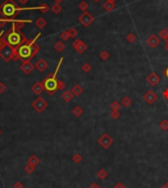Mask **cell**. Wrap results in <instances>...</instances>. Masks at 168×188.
I'll return each mask as SVG.
<instances>
[{
  "label": "cell",
  "instance_id": "cell-55",
  "mask_svg": "<svg viewBox=\"0 0 168 188\" xmlns=\"http://www.w3.org/2000/svg\"><path fill=\"white\" fill-rule=\"evenodd\" d=\"M2 134V131H1V129H0V135H1Z\"/></svg>",
  "mask_w": 168,
  "mask_h": 188
},
{
  "label": "cell",
  "instance_id": "cell-21",
  "mask_svg": "<svg viewBox=\"0 0 168 188\" xmlns=\"http://www.w3.org/2000/svg\"><path fill=\"white\" fill-rule=\"evenodd\" d=\"M46 25H47V22L43 18H41V17L35 21V26H37L38 29H40V30H42V29L45 28Z\"/></svg>",
  "mask_w": 168,
  "mask_h": 188
},
{
  "label": "cell",
  "instance_id": "cell-8",
  "mask_svg": "<svg viewBox=\"0 0 168 188\" xmlns=\"http://www.w3.org/2000/svg\"><path fill=\"white\" fill-rule=\"evenodd\" d=\"M113 139L109 136V134L107 133H103L100 138L98 139V144L102 147L103 149H108L112 144H113Z\"/></svg>",
  "mask_w": 168,
  "mask_h": 188
},
{
  "label": "cell",
  "instance_id": "cell-45",
  "mask_svg": "<svg viewBox=\"0 0 168 188\" xmlns=\"http://www.w3.org/2000/svg\"><path fill=\"white\" fill-rule=\"evenodd\" d=\"M113 188H126V186L122 183V182H117V183L114 185Z\"/></svg>",
  "mask_w": 168,
  "mask_h": 188
},
{
  "label": "cell",
  "instance_id": "cell-38",
  "mask_svg": "<svg viewBox=\"0 0 168 188\" xmlns=\"http://www.w3.org/2000/svg\"><path fill=\"white\" fill-rule=\"evenodd\" d=\"M110 117L113 119H118L120 117V112L119 110H111L110 112Z\"/></svg>",
  "mask_w": 168,
  "mask_h": 188
},
{
  "label": "cell",
  "instance_id": "cell-51",
  "mask_svg": "<svg viewBox=\"0 0 168 188\" xmlns=\"http://www.w3.org/2000/svg\"><path fill=\"white\" fill-rule=\"evenodd\" d=\"M165 49L168 51V42H166V45H165Z\"/></svg>",
  "mask_w": 168,
  "mask_h": 188
},
{
  "label": "cell",
  "instance_id": "cell-44",
  "mask_svg": "<svg viewBox=\"0 0 168 188\" xmlns=\"http://www.w3.org/2000/svg\"><path fill=\"white\" fill-rule=\"evenodd\" d=\"M6 90V86L4 83H2V82H0V94H3L5 92Z\"/></svg>",
  "mask_w": 168,
  "mask_h": 188
},
{
  "label": "cell",
  "instance_id": "cell-37",
  "mask_svg": "<svg viewBox=\"0 0 168 188\" xmlns=\"http://www.w3.org/2000/svg\"><path fill=\"white\" fill-rule=\"evenodd\" d=\"M82 70L84 71L85 73H88L91 70V66L90 63H84L82 66Z\"/></svg>",
  "mask_w": 168,
  "mask_h": 188
},
{
  "label": "cell",
  "instance_id": "cell-2",
  "mask_svg": "<svg viewBox=\"0 0 168 188\" xmlns=\"http://www.w3.org/2000/svg\"><path fill=\"white\" fill-rule=\"evenodd\" d=\"M41 36L40 33H38L34 40H27V42L20 46L18 50V54H19V58L23 61H31L34 58L40 49V46L37 43V40Z\"/></svg>",
  "mask_w": 168,
  "mask_h": 188
},
{
  "label": "cell",
  "instance_id": "cell-56",
  "mask_svg": "<svg viewBox=\"0 0 168 188\" xmlns=\"http://www.w3.org/2000/svg\"><path fill=\"white\" fill-rule=\"evenodd\" d=\"M166 30H167V31H168V28H167V29H166Z\"/></svg>",
  "mask_w": 168,
  "mask_h": 188
},
{
  "label": "cell",
  "instance_id": "cell-34",
  "mask_svg": "<svg viewBox=\"0 0 168 188\" xmlns=\"http://www.w3.org/2000/svg\"><path fill=\"white\" fill-rule=\"evenodd\" d=\"M73 161L74 163H76V164H80L82 161L83 160V157H82V155H80V154H75L73 156Z\"/></svg>",
  "mask_w": 168,
  "mask_h": 188
},
{
  "label": "cell",
  "instance_id": "cell-14",
  "mask_svg": "<svg viewBox=\"0 0 168 188\" xmlns=\"http://www.w3.org/2000/svg\"><path fill=\"white\" fill-rule=\"evenodd\" d=\"M47 67H48V63H47L43 58H40V59L37 60V63L34 64V68L37 69L39 72L45 71V70L47 69Z\"/></svg>",
  "mask_w": 168,
  "mask_h": 188
},
{
  "label": "cell",
  "instance_id": "cell-22",
  "mask_svg": "<svg viewBox=\"0 0 168 188\" xmlns=\"http://www.w3.org/2000/svg\"><path fill=\"white\" fill-rule=\"evenodd\" d=\"M65 48H66V45H65V43L62 42L61 40H59V42H57L54 45V49L58 52H62L65 49Z\"/></svg>",
  "mask_w": 168,
  "mask_h": 188
},
{
  "label": "cell",
  "instance_id": "cell-32",
  "mask_svg": "<svg viewBox=\"0 0 168 188\" xmlns=\"http://www.w3.org/2000/svg\"><path fill=\"white\" fill-rule=\"evenodd\" d=\"M67 32H68V34H69L70 37H72V39H74V37H76L78 36V31H77L75 28H70L69 30H67Z\"/></svg>",
  "mask_w": 168,
  "mask_h": 188
},
{
  "label": "cell",
  "instance_id": "cell-40",
  "mask_svg": "<svg viewBox=\"0 0 168 188\" xmlns=\"http://www.w3.org/2000/svg\"><path fill=\"white\" fill-rule=\"evenodd\" d=\"M60 37L63 40H65V42H66V40H68L70 39V36H69V34H68L67 31H64V32H62V33H61Z\"/></svg>",
  "mask_w": 168,
  "mask_h": 188
},
{
  "label": "cell",
  "instance_id": "cell-31",
  "mask_svg": "<svg viewBox=\"0 0 168 188\" xmlns=\"http://www.w3.org/2000/svg\"><path fill=\"white\" fill-rule=\"evenodd\" d=\"M78 7H79L80 10L83 11V12H85V11L88 10V4L85 1H82V2H80Z\"/></svg>",
  "mask_w": 168,
  "mask_h": 188
},
{
  "label": "cell",
  "instance_id": "cell-10",
  "mask_svg": "<svg viewBox=\"0 0 168 188\" xmlns=\"http://www.w3.org/2000/svg\"><path fill=\"white\" fill-rule=\"evenodd\" d=\"M144 101L146 102L147 104H153L157 101V95H156L153 91L149 90L144 95Z\"/></svg>",
  "mask_w": 168,
  "mask_h": 188
},
{
  "label": "cell",
  "instance_id": "cell-27",
  "mask_svg": "<svg viewBox=\"0 0 168 188\" xmlns=\"http://www.w3.org/2000/svg\"><path fill=\"white\" fill-rule=\"evenodd\" d=\"M107 175H108V173H107V171H106L105 169H99L98 171H97V173H96V176L98 178H100L101 179V180H103V179H105L106 177H107Z\"/></svg>",
  "mask_w": 168,
  "mask_h": 188
},
{
  "label": "cell",
  "instance_id": "cell-48",
  "mask_svg": "<svg viewBox=\"0 0 168 188\" xmlns=\"http://www.w3.org/2000/svg\"><path fill=\"white\" fill-rule=\"evenodd\" d=\"M163 75H164L165 77H166L167 79H168V67H167V68L165 69L164 71H163Z\"/></svg>",
  "mask_w": 168,
  "mask_h": 188
},
{
  "label": "cell",
  "instance_id": "cell-25",
  "mask_svg": "<svg viewBox=\"0 0 168 188\" xmlns=\"http://www.w3.org/2000/svg\"><path fill=\"white\" fill-rule=\"evenodd\" d=\"M50 9H51V11L54 14H59L62 11V6L59 3H54L51 6V8H50Z\"/></svg>",
  "mask_w": 168,
  "mask_h": 188
},
{
  "label": "cell",
  "instance_id": "cell-20",
  "mask_svg": "<svg viewBox=\"0 0 168 188\" xmlns=\"http://www.w3.org/2000/svg\"><path fill=\"white\" fill-rule=\"evenodd\" d=\"M72 93L74 94V96H77V97H79L80 95H82V93L84 92V89H83V88L80 86L79 84H76L75 86H74L73 88H72Z\"/></svg>",
  "mask_w": 168,
  "mask_h": 188
},
{
  "label": "cell",
  "instance_id": "cell-52",
  "mask_svg": "<svg viewBox=\"0 0 168 188\" xmlns=\"http://www.w3.org/2000/svg\"><path fill=\"white\" fill-rule=\"evenodd\" d=\"M161 188H168V183H166L165 185H163V186H162Z\"/></svg>",
  "mask_w": 168,
  "mask_h": 188
},
{
  "label": "cell",
  "instance_id": "cell-39",
  "mask_svg": "<svg viewBox=\"0 0 168 188\" xmlns=\"http://www.w3.org/2000/svg\"><path fill=\"white\" fill-rule=\"evenodd\" d=\"M65 87H66V85H65L64 82L59 80V79H57V90L58 91H62V90L65 89Z\"/></svg>",
  "mask_w": 168,
  "mask_h": 188
},
{
  "label": "cell",
  "instance_id": "cell-11",
  "mask_svg": "<svg viewBox=\"0 0 168 188\" xmlns=\"http://www.w3.org/2000/svg\"><path fill=\"white\" fill-rule=\"evenodd\" d=\"M20 69H21V71H23L26 75H29V73H31L32 70L34 69V65L29 60L24 61V62L21 64Z\"/></svg>",
  "mask_w": 168,
  "mask_h": 188
},
{
  "label": "cell",
  "instance_id": "cell-43",
  "mask_svg": "<svg viewBox=\"0 0 168 188\" xmlns=\"http://www.w3.org/2000/svg\"><path fill=\"white\" fill-rule=\"evenodd\" d=\"M13 188H24V184L21 181H17L14 183Z\"/></svg>",
  "mask_w": 168,
  "mask_h": 188
},
{
  "label": "cell",
  "instance_id": "cell-29",
  "mask_svg": "<svg viewBox=\"0 0 168 188\" xmlns=\"http://www.w3.org/2000/svg\"><path fill=\"white\" fill-rule=\"evenodd\" d=\"M24 170H25L27 173H29V174H32V173L34 172L35 166H31V164H27V166L24 167Z\"/></svg>",
  "mask_w": 168,
  "mask_h": 188
},
{
  "label": "cell",
  "instance_id": "cell-16",
  "mask_svg": "<svg viewBox=\"0 0 168 188\" xmlns=\"http://www.w3.org/2000/svg\"><path fill=\"white\" fill-rule=\"evenodd\" d=\"M31 20H13L12 21V25L15 26V28L18 29V30H21L22 28L25 27L26 23H31Z\"/></svg>",
  "mask_w": 168,
  "mask_h": 188
},
{
  "label": "cell",
  "instance_id": "cell-3",
  "mask_svg": "<svg viewBox=\"0 0 168 188\" xmlns=\"http://www.w3.org/2000/svg\"><path fill=\"white\" fill-rule=\"evenodd\" d=\"M3 37H4L5 42H7L9 45H11L12 48L16 49H18L21 45H24V43L28 40L27 37L21 32V30L16 29L14 25H12V28L10 30L4 33Z\"/></svg>",
  "mask_w": 168,
  "mask_h": 188
},
{
  "label": "cell",
  "instance_id": "cell-49",
  "mask_svg": "<svg viewBox=\"0 0 168 188\" xmlns=\"http://www.w3.org/2000/svg\"><path fill=\"white\" fill-rule=\"evenodd\" d=\"M28 1H29V0H19V2H20V3L22 4V5L27 4V3H28Z\"/></svg>",
  "mask_w": 168,
  "mask_h": 188
},
{
  "label": "cell",
  "instance_id": "cell-12",
  "mask_svg": "<svg viewBox=\"0 0 168 188\" xmlns=\"http://www.w3.org/2000/svg\"><path fill=\"white\" fill-rule=\"evenodd\" d=\"M146 82L150 85V86L154 87L160 82V77H159L155 72H150L149 75L146 77Z\"/></svg>",
  "mask_w": 168,
  "mask_h": 188
},
{
  "label": "cell",
  "instance_id": "cell-33",
  "mask_svg": "<svg viewBox=\"0 0 168 188\" xmlns=\"http://www.w3.org/2000/svg\"><path fill=\"white\" fill-rule=\"evenodd\" d=\"M109 56H110V54L108 53V51H106V50H103L100 52V54H99V57H100V59L103 60V61H105V60H107Z\"/></svg>",
  "mask_w": 168,
  "mask_h": 188
},
{
  "label": "cell",
  "instance_id": "cell-30",
  "mask_svg": "<svg viewBox=\"0 0 168 188\" xmlns=\"http://www.w3.org/2000/svg\"><path fill=\"white\" fill-rule=\"evenodd\" d=\"M110 108H111V110H119L120 108H121L120 102H118L117 101H114L113 102H111Z\"/></svg>",
  "mask_w": 168,
  "mask_h": 188
},
{
  "label": "cell",
  "instance_id": "cell-9",
  "mask_svg": "<svg viewBox=\"0 0 168 188\" xmlns=\"http://www.w3.org/2000/svg\"><path fill=\"white\" fill-rule=\"evenodd\" d=\"M73 48H75V50L78 52V53L82 54V53H84L85 50H87L88 46L82 40L78 39V40H75L73 42Z\"/></svg>",
  "mask_w": 168,
  "mask_h": 188
},
{
  "label": "cell",
  "instance_id": "cell-53",
  "mask_svg": "<svg viewBox=\"0 0 168 188\" xmlns=\"http://www.w3.org/2000/svg\"><path fill=\"white\" fill-rule=\"evenodd\" d=\"M107 1H110V2H113V3H115V2H116L117 0H107Z\"/></svg>",
  "mask_w": 168,
  "mask_h": 188
},
{
  "label": "cell",
  "instance_id": "cell-15",
  "mask_svg": "<svg viewBox=\"0 0 168 188\" xmlns=\"http://www.w3.org/2000/svg\"><path fill=\"white\" fill-rule=\"evenodd\" d=\"M32 91L35 94V95H40V94L44 91V86H43L42 81L37 82L35 84H34V86L32 87Z\"/></svg>",
  "mask_w": 168,
  "mask_h": 188
},
{
  "label": "cell",
  "instance_id": "cell-6",
  "mask_svg": "<svg viewBox=\"0 0 168 188\" xmlns=\"http://www.w3.org/2000/svg\"><path fill=\"white\" fill-rule=\"evenodd\" d=\"M32 108L37 111V112H42L43 110L46 109V107H48V102H47L45 99H44L42 97H38L37 99H35L34 102L32 104Z\"/></svg>",
  "mask_w": 168,
  "mask_h": 188
},
{
  "label": "cell",
  "instance_id": "cell-24",
  "mask_svg": "<svg viewBox=\"0 0 168 188\" xmlns=\"http://www.w3.org/2000/svg\"><path fill=\"white\" fill-rule=\"evenodd\" d=\"M158 36L161 37L162 40H165V42H168V31L166 29H162L158 32Z\"/></svg>",
  "mask_w": 168,
  "mask_h": 188
},
{
  "label": "cell",
  "instance_id": "cell-36",
  "mask_svg": "<svg viewBox=\"0 0 168 188\" xmlns=\"http://www.w3.org/2000/svg\"><path fill=\"white\" fill-rule=\"evenodd\" d=\"M50 9V8H49V6H48V5H47L46 3H42V4H41L40 5V12L41 13H43V14H45V13H47V12H48V10Z\"/></svg>",
  "mask_w": 168,
  "mask_h": 188
},
{
  "label": "cell",
  "instance_id": "cell-1",
  "mask_svg": "<svg viewBox=\"0 0 168 188\" xmlns=\"http://www.w3.org/2000/svg\"><path fill=\"white\" fill-rule=\"evenodd\" d=\"M27 10H40V6L20 7L14 0H4V2L0 5V16L1 18H4L8 20V22L12 23L13 20H16L20 12Z\"/></svg>",
  "mask_w": 168,
  "mask_h": 188
},
{
  "label": "cell",
  "instance_id": "cell-17",
  "mask_svg": "<svg viewBox=\"0 0 168 188\" xmlns=\"http://www.w3.org/2000/svg\"><path fill=\"white\" fill-rule=\"evenodd\" d=\"M61 97H62V99H63V101H65L66 102H71L73 99L74 94L72 93V91L66 90L65 92H63V94L61 95Z\"/></svg>",
  "mask_w": 168,
  "mask_h": 188
},
{
  "label": "cell",
  "instance_id": "cell-46",
  "mask_svg": "<svg viewBox=\"0 0 168 188\" xmlns=\"http://www.w3.org/2000/svg\"><path fill=\"white\" fill-rule=\"evenodd\" d=\"M88 188H100V186H99V184L96 183V182H93V183L88 186Z\"/></svg>",
  "mask_w": 168,
  "mask_h": 188
},
{
  "label": "cell",
  "instance_id": "cell-4",
  "mask_svg": "<svg viewBox=\"0 0 168 188\" xmlns=\"http://www.w3.org/2000/svg\"><path fill=\"white\" fill-rule=\"evenodd\" d=\"M62 62H63V57H61L60 60H59L55 72L54 73H49V74L42 80L44 90H45L50 96L54 95V94L56 93V91H58L57 90V73L59 71V68H60V65H61Z\"/></svg>",
  "mask_w": 168,
  "mask_h": 188
},
{
  "label": "cell",
  "instance_id": "cell-54",
  "mask_svg": "<svg viewBox=\"0 0 168 188\" xmlns=\"http://www.w3.org/2000/svg\"><path fill=\"white\" fill-rule=\"evenodd\" d=\"M93 2H99L100 0H93Z\"/></svg>",
  "mask_w": 168,
  "mask_h": 188
},
{
  "label": "cell",
  "instance_id": "cell-13",
  "mask_svg": "<svg viewBox=\"0 0 168 188\" xmlns=\"http://www.w3.org/2000/svg\"><path fill=\"white\" fill-rule=\"evenodd\" d=\"M159 42H160V40H159L158 37L154 34L150 35L146 39V45L151 48H155L156 46L159 45Z\"/></svg>",
  "mask_w": 168,
  "mask_h": 188
},
{
  "label": "cell",
  "instance_id": "cell-19",
  "mask_svg": "<svg viewBox=\"0 0 168 188\" xmlns=\"http://www.w3.org/2000/svg\"><path fill=\"white\" fill-rule=\"evenodd\" d=\"M38 164H39V158L35 155H32L31 157L28 158V164H31L32 166H37Z\"/></svg>",
  "mask_w": 168,
  "mask_h": 188
},
{
  "label": "cell",
  "instance_id": "cell-50",
  "mask_svg": "<svg viewBox=\"0 0 168 188\" xmlns=\"http://www.w3.org/2000/svg\"><path fill=\"white\" fill-rule=\"evenodd\" d=\"M54 1H55V3H59V4H60L61 2L63 1V0H54Z\"/></svg>",
  "mask_w": 168,
  "mask_h": 188
},
{
  "label": "cell",
  "instance_id": "cell-35",
  "mask_svg": "<svg viewBox=\"0 0 168 188\" xmlns=\"http://www.w3.org/2000/svg\"><path fill=\"white\" fill-rule=\"evenodd\" d=\"M126 40H127V42H128L129 43H133L136 40V36H135V34H133V33H130L128 36L126 37Z\"/></svg>",
  "mask_w": 168,
  "mask_h": 188
},
{
  "label": "cell",
  "instance_id": "cell-26",
  "mask_svg": "<svg viewBox=\"0 0 168 188\" xmlns=\"http://www.w3.org/2000/svg\"><path fill=\"white\" fill-rule=\"evenodd\" d=\"M121 104L123 105V107H130V105L132 104V101H131V99L129 98V97H124V98L121 99Z\"/></svg>",
  "mask_w": 168,
  "mask_h": 188
},
{
  "label": "cell",
  "instance_id": "cell-18",
  "mask_svg": "<svg viewBox=\"0 0 168 188\" xmlns=\"http://www.w3.org/2000/svg\"><path fill=\"white\" fill-rule=\"evenodd\" d=\"M103 9H104L105 12H111V11H113L115 8H116V5L113 2H110V1H106L103 3L102 5Z\"/></svg>",
  "mask_w": 168,
  "mask_h": 188
},
{
  "label": "cell",
  "instance_id": "cell-41",
  "mask_svg": "<svg viewBox=\"0 0 168 188\" xmlns=\"http://www.w3.org/2000/svg\"><path fill=\"white\" fill-rule=\"evenodd\" d=\"M5 32L2 31L1 33H0V50H1V48H3V45H4V42H5V40L3 39V35H4Z\"/></svg>",
  "mask_w": 168,
  "mask_h": 188
},
{
  "label": "cell",
  "instance_id": "cell-7",
  "mask_svg": "<svg viewBox=\"0 0 168 188\" xmlns=\"http://www.w3.org/2000/svg\"><path fill=\"white\" fill-rule=\"evenodd\" d=\"M78 21L81 23V24L84 26V27L88 28L90 27V25L94 21V17L91 15L90 12L85 11V12H83V14L78 18Z\"/></svg>",
  "mask_w": 168,
  "mask_h": 188
},
{
  "label": "cell",
  "instance_id": "cell-23",
  "mask_svg": "<svg viewBox=\"0 0 168 188\" xmlns=\"http://www.w3.org/2000/svg\"><path fill=\"white\" fill-rule=\"evenodd\" d=\"M72 112H73V114H74L75 116L80 117L83 113H84V109H83V108H82L81 107H80V105H77V107H75L73 108Z\"/></svg>",
  "mask_w": 168,
  "mask_h": 188
},
{
  "label": "cell",
  "instance_id": "cell-5",
  "mask_svg": "<svg viewBox=\"0 0 168 188\" xmlns=\"http://www.w3.org/2000/svg\"><path fill=\"white\" fill-rule=\"evenodd\" d=\"M0 57L4 61H6V62H9L10 60L17 61L20 59L17 49L12 48L11 45H9L6 42H4V45H3V48L0 50Z\"/></svg>",
  "mask_w": 168,
  "mask_h": 188
},
{
  "label": "cell",
  "instance_id": "cell-42",
  "mask_svg": "<svg viewBox=\"0 0 168 188\" xmlns=\"http://www.w3.org/2000/svg\"><path fill=\"white\" fill-rule=\"evenodd\" d=\"M7 23L8 22V20H6L4 18H0V29H3L5 27L6 25H7Z\"/></svg>",
  "mask_w": 168,
  "mask_h": 188
},
{
  "label": "cell",
  "instance_id": "cell-47",
  "mask_svg": "<svg viewBox=\"0 0 168 188\" xmlns=\"http://www.w3.org/2000/svg\"><path fill=\"white\" fill-rule=\"evenodd\" d=\"M163 96H164V98L168 101V88L163 92Z\"/></svg>",
  "mask_w": 168,
  "mask_h": 188
},
{
  "label": "cell",
  "instance_id": "cell-28",
  "mask_svg": "<svg viewBox=\"0 0 168 188\" xmlns=\"http://www.w3.org/2000/svg\"><path fill=\"white\" fill-rule=\"evenodd\" d=\"M159 128L161 129L162 131H167L168 130V120L167 119H163L159 122Z\"/></svg>",
  "mask_w": 168,
  "mask_h": 188
}]
</instances>
